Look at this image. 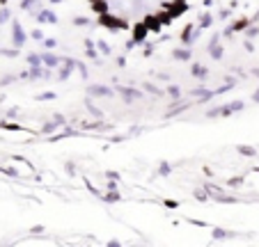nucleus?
Instances as JSON below:
<instances>
[{
  "mask_svg": "<svg viewBox=\"0 0 259 247\" xmlns=\"http://www.w3.org/2000/svg\"><path fill=\"white\" fill-rule=\"evenodd\" d=\"M92 3H97L99 12L110 19V23L140 28L177 14L186 0H92Z\"/></svg>",
  "mask_w": 259,
  "mask_h": 247,
  "instance_id": "1",
  "label": "nucleus"
}]
</instances>
